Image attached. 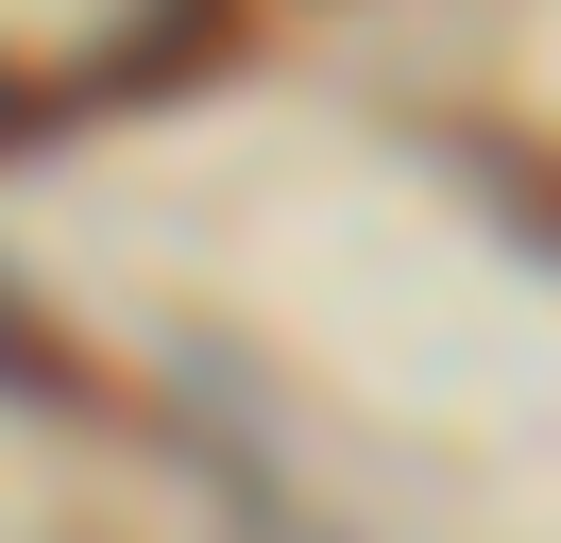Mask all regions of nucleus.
Masks as SVG:
<instances>
[{
	"label": "nucleus",
	"mask_w": 561,
	"mask_h": 543,
	"mask_svg": "<svg viewBox=\"0 0 561 543\" xmlns=\"http://www.w3.org/2000/svg\"><path fill=\"white\" fill-rule=\"evenodd\" d=\"M0 391H18V407H103V373H85L35 305H0Z\"/></svg>",
	"instance_id": "1"
}]
</instances>
